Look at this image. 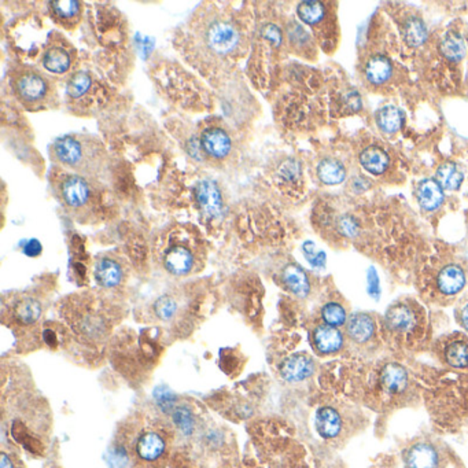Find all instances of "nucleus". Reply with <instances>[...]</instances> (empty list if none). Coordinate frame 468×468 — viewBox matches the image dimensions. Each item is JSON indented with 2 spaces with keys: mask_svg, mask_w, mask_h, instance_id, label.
<instances>
[{
  "mask_svg": "<svg viewBox=\"0 0 468 468\" xmlns=\"http://www.w3.org/2000/svg\"><path fill=\"white\" fill-rule=\"evenodd\" d=\"M198 51L209 60L223 62L235 55L242 45V32L235 22L219 14H210L198 19L195 27Z\"/></svg>",
  "mask_w": 468,
  "mask_h": 468,
  "instance_id": "obj_1",
  "label": "nucleus"
},
{
  "mask_svg": "<svg viewBox=\"0 0 468 468\" xmlns=\"http://www.w3.org/2000/svg\"><path fill=\"white\" fill-rule=\"evenodd\" d=\"M54 154L59 164L82 175H95L102 166L103 148L88 137L63 136L54 143Z\"/></svg>",
  "mask_w": 468,
  "mask_h": 468,
  "instance_id": "obj_2",
  "label": "nucleus"
},
{
  "mask_svg": "<svg viewBox=\"0 0 468 468\" xmlns=\"http://www.w3.org/2000/svg\"><path fill=\"white\" fill-rule=\"evenodd\" d=\"M12 82L15 95L26 104H36L41 102L48 92L47 80L33 70L18 73Z\"/></svg>",
  "mask_w": 468,
  "mask_h": 468,
  "instance_id": "obj_3",
  "label": "nucleus"
},
{
  "mask_svg": "<svg viewBox=\"0 0 468 468\" xmlns=\"http://www.w3.org/2000/svg\"><path fill=\"white\" fill-rule=\"evenodd\" d=\"M59 195L67 208L81 209L88 203L91 190L84 177L78 175H69L63 177L59 184Z\"/></svg>",
  "mask_w": 468,
  "mask_h": 468,
  "instance_id": "obj_4",
  "label": "nucleus"
},
{
  "mask_svg": "<svg viewBox=\"0 0 468 468\" xmlns=\"http://www.w3.org/2000/svg\"><path fill=\"white\" fill-rule=\"evenodd\" d=\"M201 144L203 151L216 159L225 158L232 147L231 137L223 128L219 126L206 128L201 136Z\"/></svg>",
  "mask_w": 468,
  "mask_h": 468,
  "instance_id": "obj_5",
  "label": "nucleus"
},
{
  "mask_svg": "<svg viewBox=\"0 0 468 468\" xmlns=\"http://www.w3.org/2000/svg\"><path fill=\"white\" fill-rule=\"evenodd\" d=\"M377 331L375 320L367 313H355L346 322V337L355 345L368 344Z\"/></svg>",
  "mask_w": 468,
  "mask_h": 468,
  "instance_id": "obj_6",
  "label": "nucleus"
},
{
  "mask_svg": "<svg viewBox=\"0 0 468 468\" xmlns=\"http://www.w3.org/2000/svg\"><path fill=\"white\" fill-rule=\"evenodd\" d=\"M197 201L201 209L210 217H219L223 213V198L214 181L202 180L197 184Z\"/></svg>",
  "mask_w": 468,
  "mask_h": 468,
  "instance_id": "obj_7",
  "label": "nucleus"
},
{
  "mask_svg": "<svg viewBox=\"0 0 468 468\" xmlns=\"http://www.w3.org/2000/svg\"><path fill=\"white\" fill-rule=\"evenodd\" d=\"M315 372V363L311 357L305 355H293L287 357L282 367H280V375L285 381L296 383L302 382L312 377Z\"/></svg>",
  "mask_w": 468,
  "mask_h": 468,
  "instance_id": "obj_8",
  "label": "nucleus"
},
{
  "mask_svg": "<svg viewBox=\"0 0 468 468\" xmlns=\"http://www.w3.org/2000/svg\"><path fill=\"white\" fill-rule=\"evenodd\" d=\"M135 449L137 458L142 462L154 463L164 456L166 451V443L158 433L146 432L137 438Z\"/></svg>",
  "mask_w": 468,
  "mask_h": 468,
  "instance_id": "obj_9",
  "label": "nucleus"
},
{
  "mask_svg": "<svg viewBox=\"0 0 468 468\" xmlns=\"http://www.w3.org/2000/svg\"><path fill=\"white\" fill-rule=\"evenodd\" d=\"M345 344L344 334L331 326H319L313 331V345L320 355H335Z\"/></svg>",
  "mask_w": 468,
  "mask_h": 468,
  "instance_id": "obj_10",
  "label": "nucleus"
},
{
  "mask_svg": "<svg viewBox=\"0 0 468 468\" xmlns=\"http://www.w3.org/2000/svg\"><path fill=\"white\" fill-rule=\"evenodd\" d=\"M164 265L166 271L170 272L172 275L177 276L187 275L194 267V254L188 247L183 245L172 246L165 253Z\"/></svg>",
  "mask_w": 468,
  "mask_h": 468,
  "instance_id": "obj_11",
  "label": "nucleus"
},
{
  "mask_svg": "<svg viewBox=\"0 0 468 468\" xmlns=\"http://www.w3.org/2000/svg\"><path fill=\"white\" fill-rule=\"evenodd\" d=\"M342 429L339 414L331 407H323L316 412V430L324 440L338 437Z\"/></svg>",
  "mask_w": 468,
  "mask_h": 468,
  "instance_id": "obj_12",
  "label": "nucleus"
},
{
  "mask_svg": "<svg viewBox=\"0 0 468 468\" xmlns=\"http://www.w3.org/2000/svg\"><path fill=\"white\" fill-rule=\"evenodd\" d=\"M419 205L429 212L438 209L444 202V188L437 180L426 179L423 180L416 191Z\"/></svg>",
  "mask_w": 468,
  "mask_h": 468,
  "instance_id": "obj_13",
  "label": "nucleus"
},
{
  "mask_svg": "<svg viewBox=\"0 0 468 468\" xmlns=\"http://www.w3.org/2000/svg\"><path fill=\"white\" fill-rule=\"evenodd\" d=\"M437 285L441 293L447 296H454L458 294L463 290L466 285V275L465 271L459 265H448L445 267L438 278H437Z\"/></svg>",
  "mask_w": 468,
  "mask_h": 468,
  "instance_id": "obj_14",
  "label": "nucleus"
},
{
  "mask_svg": "<svg viewBox=\"0 0 468 468\" xmlns=\"http://www.w3.org/2000/svg\"><path fill=\"white\" fill-rule=\"evenodd\" d=\"M438 454L430 444H416L407 456L408 468H438Z\"/></svg>",
  "mask_w": 468,
  "mask_h": 468,
  "instance_id": "obj_15",
  "label": "nucleus"
},
{
  "mask_svg": "<svg viewBox=\"0 0 468 468\" xmlns=\"http://www.w3.org/2000/svg\"><path fill=\"white\" fill-rule=\"evenodd\" d=\"M95 278L102 287H115L122 280L121 265L111 258H102L95 267Z\"/></svg>",
  "mask_w": 468,
  "mask_h": 468,
  "instance_id": "obj_16",
  "label": "nucleus"
},
{
  "mask_svg": "<svg viewBox=\"0 0 468 468\" xmlns=\"http://www.w3.org/2000/svg\"><path fill=\"white\" fill-rule=\"evenodd\" d=\"M283 282L287 286V289L296 294L297 297H307L311 291V283L308 279V275L305 274V271L298 267V265H287L283 271Z\"/></svg>",
  "mask_w": 468,
  "mask_h": 468,
  "instance_id": "obj_17",
  "label": "nucleus"
},
{
  "mask_svg": "<svg viewBox=\"0 0 468 468\" xmlns=\"http://www.w3.org/2000/svg\"><path fill=\"white\" fill-rule=\"evenodd\" d=\"M386 324L392 331L405 333L415 327L416 317L405 305H396L386 313Z\"/></svg>",
  "mask_w": 468,
  "mask_h": 468,
  "instance_id": "obj_18",
  "label": "nucleus"
},
{
  "mask_svg": "<svg viewBox=\"0 0 468 468\" xmlns=\"http://www.w3.org/2000/svg\"><path fill=\"white\" fill-rule=\"evenodd\" d=\"M382 385L383 388L390 392V393H401L405 390L408 385V372L407 370L397 364V363H390L385 366L382 370Z\"/></svg>",
  "mask_w": 468,
  "mask_h": 468,
  "instance_id": "obj_19",
  "label": "nucleus"
},
{
  "mask_svg": "<svg viewBox=\"0 0 468 468\" xmlns=\"http://www.w3.org/2000/svg\"><path fill=\"white\" fill-rule=\"evenodd\" d=\"M389 162V155L378 146L367 147L360 154V164L367 172L372 175H382L388 169Z\"/></svg>",
  "mask_w": 468,
  "mask_h": 468,
  "instance_id": "obj_20",
  "label": "nucleus"
},
{
  "mask_svg": "<svg viewBox=\"0 0 468 468\" xmlns=\"http://www.w3.org/2000/svg\"><path fill=\"white\" fill-rule=\"evenodd\" d=\"M467 51V43L465 37L456 32H449L440 43V52L443 56L452 62L460 60Z\"/></svg>",
  "mask_w": 468,
  "mask_h": 468,
  "instance_id": "obj_21",
  "label": "nucleus"
},
{
  "mask_svg": "<svg viewBox=\"0 0 468 468\" xmlns=\"http://www.w3.org/2000/svg\"><path fill=\"white\" fill-rule=\"evenodd\" d=\"M71 59L69 52L62 47H51L45 51L43 56V65L44 67L55 74L66 73L70 67Z\"/></svg>",
  "mask_w": 468,
  "mask_h": 468,
  "instance_id": "obj_22",
  "label": "nucleus"
},
{
  "mask_svg": "<svg viewBox=\"0 0 468 468\" xmlns=\"http://www.w3.org/2000/svg\"><path fill=\"white\" fill-rule=\"evenodd\" d=\"M392 62L383 55L372 56L366 66V76L372 84H382L392 76Z\"/></svg>",
  "mask_w": 468,
  "mask_h": 468,
  "instance_id": "obj_23",
  "label": "nucleus"
},
{
  "mask_svg": "<svg viewBox=\"0 0 468 468\" xmlns=\"http://www.w3.org/2000/svg\"><path fill=\"white\" fill-rule=\"evenodd\" d=\"M317 176L322 183L328 186L341 184L346 177L345 166L337 159H323L317 166Z\"/></svg>",
  "mask_w": 468,
  "mask_h": 468,
  "instance_id": "obj_24",
  "label": "nucleus"
},
{
  "mask_svg": "<svg viewBox=\"0 0 468 468\" xmlns=\"http://www.w3.org/2000/svg\"><path fill=\"white\" fill-rule=\"evenodd\" d=\"M463 173L460 172V169L452 164V162H445L443 164L436 173V180L438 181V184L444 188V190H458L460 188L462 183H463Z\"/></svg>",
  "mask_w": 468,
  "mask_h": 468,
  "instance_id": "obj_25",
  "label": "nucleus"
},
{
  "mask_svg": "<svg viewBox=\"0 0 468 468\" xmlns=\"http://www.w3.org/2000/svg\"><path fill=\"white\" fill-rule=\"evenodd\" d=\"M377 124L381 131L394 133L403 125V113L396 106H385L377 113Z\"/></svg>",
  "mask_w": 468,
  "mask_h": 468,
  "instance_id": "obj_26",
  "label": "nucleus"
},
{
  "mask_svg": "<svg viewBox=\"0 0 468 468\" xmlns=\"http://www.w3.org/2000/svg\"><path fill=\"white\" fill-rule=\"evenodd\" d=\"M403 33H404V38L405 41L411 45V47H419L422 44L426 43L427 40V27L425 25L423 21H421L419 18H408L404 23L403 27Z\"/></svg>",
  "mask_w": 468,
  "mask_h": 468,
  "instance_id": "obj_27",
  "label": "nucleus"
},
{
  "mask_svg": "<svg viewBox=\"0 0 468 468\" xmlns=\"http://www.w3.org/2000/svg\"><path fill=\"white\" fill-rule=\"evenodd\" d=\"M40 315H41V305L33 298H23L14 308L15 319L25 326L36 323Z\"/></svg>",
  "mask_w": 468,
  "mask_h": 468,
  "instance_id": "obj_28",
  "label": "nucleus"
},
{
  "mask_svg": "<svg viewBox=\"0 0 468 468\" xmlns=\"http://www.w3.org/2000/svg\"><path fill=\"white\" fill-rule=\"evenodd\" d=\"M298 16L308 25H316L319 23L323 16H324V5L320 1L316 0H309V1H302L298 4L297 8Z\"/></svg>",
  "mask_w": 468,
  "mask_h": 468,
  "instance_id": "obj_29",
  "label": "nucleus"
},
{
  "mask_svg": "<svg viewBox=\"0 0 468 468\" xmlns=\"http://www.w3.org/2000/svg\"><path fill=\"white\" fill-rule=\"evenodd\" d=\"M445 360L455 368L468 367V345L465 342H454L445 350Z\"/></svg>",
  "mask_w": 468,
  "mask_h": 468,
  "instance_id": "obj_30",
  "label": "nucleus"
},
{
  "mask_svg": "<svg viewBox=\"0 0 468 468\" xmlns=\"http://www.w3.org/2000/svg\"><path fill=\"white\" fill-rule=\"evenodd\" d=\"M322 317L327 326L337 327V328L346 324L348 322L345 308L337 302L326 304L322 309Z\"/></svg>",
  "mask_w": 468,
  "mask_h": 468,
  "instance_id": "obj_31",
  "label": "nucleus"
},
{
  "mask_svg": "<svg viewBox=\"0 0 468 468\" xmlns=\"http://www.w3.org/2000/svg\"><path fill=\"white\" fill-rule=\"evenodd\" d=\"M89 87H91V77L85 71H78L70 78L67 84V93L74 99L81 98L82 95L87 93Z\"/></svg>",
  "mask_w": 468,
  "mask_h": 468,
  "instance_id": "obj_32",
  "label": "nucleus"
},
{
  "mask_svg": "<svg viewBox=\"0 0 468 468\" xmlns=\"http://www.w3.org/2000/svg\"><path fill=\"white\" fill-rule=\"evenodd\" d=\"M55 16L59 19H73L80 12V3L74 0H56L51 3Z\"/></svg>",
  "mask_w": 468,
  "mask_h": 468,
  "instance_id": "obj_33",
  "label": "nucleus"
},
{
  "mask_svg": "<svg viewBox=\"0 0 468 468\" xmlns=\"http://www.w3.org/2000/svg\"><path fill=\"white\" fill-rule=\"evenodd\" d=\"M177 311V304L172 297H161L154 304V312L161 320H170Z\"/></svg>",
  "mask_w": 468,
  "mask_h": 468,
  "instance_id": "obj_34",
  "label": "nucleus"
},
{
  "mask_svg": "<svg viewBox=\"0 0 468 468\" xmlns=\"http://www.w3.org/2000/svg\"><path fill=\"white\" fill-rule=\"evenodd\" d=\"M173 422L177 426V429L186 434L190 436L194 432V416L187 408H177L173 412Z\"/></svg>",
  "mask_w": 468,
  "mask_h": 468,
  "instance_id": "obj_35",
  "label": "nucleus"
},
{
  "mask_svg": "<svg viewBox=\"0 0 468 468\" xmlns=\"http://www.w3.org/2000/svg\"><path fill=\"white\" fill-rule=\"evenodd\" d=\"M338 230L342 235L348 238H353L359 232V225H357V221L352 216H344L338 221Z\"/></svg>",
  "mask_w": 468,
  "mask_h": 468,
  "instance_id": "obj_36",
  "label": "nucleus"
},
{
  "mask_svg": "<svg viewBox=\"0 0 468 468\" xmlns=\"http://www.w3.org/2000/svg\"><path fill=\"white\" fill-rule=\"evenodd\" d=\"M304 253H305L308 261H309L313 267L320 268V267H323V265L326 264V254H324L323 252L316 253L315 245H313L312 242H307V243L304 245Z\"/></svg>",
  "mask_w": 468,
  "mask_h": 468,
  "instance_id": "obj_37",
  "label": "nucleus"
},
{
  "mask_svg": "<svg viewBox=\"0 0 468 468\" xmlns=\"http://www.w3.org/2000/svg\"><path fill=\"white\" fill-rule=\"evenodd\" d=\"M344 104L349 113L359 111L361 109V98L356 91H350L344 96Z\"/></svg>",
  "mask_w": 468,
  "mask_h": 468,
  "instance_id": "obj_38",
  "label": "nucleus"
},
{
  "mask_svg": "<svg viewBox=\"0 0 468 468\" xmlns=\"http://www.w3.org/2000/svg\"><path fill=\"white\" fill-rule=\"evenodd\" d=\"M154 396H155L157 403H158L162 408H165V410L172 408L173 404H175V401H176V397H175L169 390H166V389H157L155 393H154Z\"/></svg>",
  "mask_w": 468,
  "mask_h": 468,
  "instance_id": "obj_39",
  "label": "nucleus"
},
{
  "mask_svg": "<svg viewBox=\"0 0 468 468\" xmlns=\"http://www.w3.org/2000/svg\"><path fill=\"white\" fill-rule=\"evenodd\" d=\"M367 280H368V293L372 298L377 300L381 296V287H379L378 274L374 268H370L368 275H367Z\"/></svg>",
  "mask_w": 468,
  "mask_h": 468,
  "instance_id": "obj_40",
  "label": "nucleus"
},
{
  "mask_svg": "<svg viewBox=\"0 0 468 468\" xmlns=\"http://www.w3.org/2000/svg\"><path fill=\"white\" fill-rule=\"evenodd\" d=\"M263 36L275 45H279L282 43V32L279 30V27L274 25H267L263 29Z\"/></svg>",
  "mask_w": 468,
  "mask_h": 468,
  "instance_id": "obj_41",
  "label": "nucleus"
},
{
  "mask_svg": "<svg viewBox=\"0 0 468 468\" xmlns=\"http://www.w3.org/2000/svg\"><path fill=\"white\" fill-rule=\"evenodd\" d=\"M43 252V246L37 239H30L25 246H23V253L27 257H37Z\"/></svg>",
  "mask_w": 468,
  "mask_h": 468,
  "instance_id": "obj_42",
  "label": "nucleus"
},
{
  "mask_svg": "<svg viewBox=\"0 0 468 468\" xmlns=\"http://www.w3.org/2000/svg\"><path fill=\"white\" fill-rule=\"evenodd\" d=\"M0 468H16L15 462L11 459V456H8L5 452H1L0 456Z\"/></svg>",
  "mask_w": 468,
  "mask_h": 468,
  "instance_id": "obj_43",
  "label": "nucleus"
},
{
  "mask_svg": "<svg viewBox=\"0 0 468 468\" xmlns=\"http://www.w3.org/2000/svg\"><path fill=\"white\" fill-rule=\"evenodd\" d=\"M43 338H44V341H45V344L48 346H55L56 345V337H55V334L52 331L45 330L44 334H43Z\"/></svg>",
  "mask_w": 468,
  "mask_h": 468,
  "instance_id": "obj_44",
  "label": "nucleus"
},
{
  "mask_svg": "<svg viewBox=\"0 0 468 468\" xmlns=\"http://www.w3.org/2000/svg\"><path fill=\"white\" fill-rule=\"evenodd\" d=\"M460 320H462V324L463 327L466 328L468 331V304L463 308L462 311V315H460Z\"/></svg>",
  "mask_w": 468,
  "mask_h": 468,
  "instance_id": "obj_45",
  "label": "nucleus"
}]
</instances>
